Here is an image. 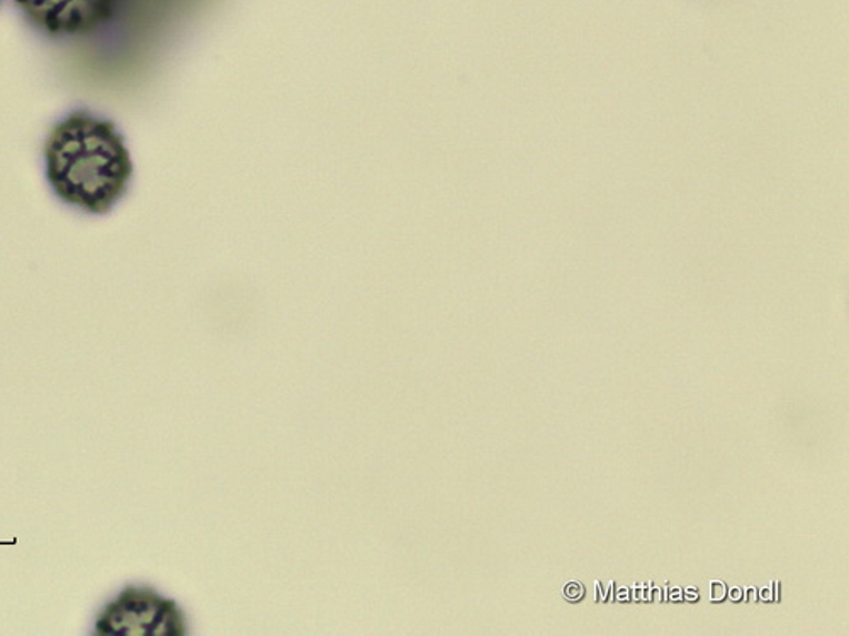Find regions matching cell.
<instances>
[{"label": "cell", "mask_w": 849, "mask_h": 636, "mask_svg": "<svg viewBox=\"0 0 849 636\" xmlns=\"http://www.w3.org/2000/svg\"><path fill=\"white\" fill-rule=\"evenodd\" d=\"M595 586H597V600H600V603H607V597H605L603 589H601V584L597 581Z\"/></svg>", "instance_id": "obj_11"}, {"label": "cell", "mask_w": 849, "mask_h": 636, "mask_svg": "<svg viewBox=\"0 0 849 636\" xmlns=\"http://www.w3.org/2000/svg\"><path fill=\"white\" fill-rule=\"evenodd\" d=\"M617 599L629 600L630 599L629 589H620L619 594H617Z\"/></svg>", "instance_id": "obj_13"}, {"label": "cell", "mask_w": 849, "mask_h": 636, "mask_svg": "<svg viewBox=\"0 0 849 636\" xmlns=\"http://www.w3.org/2000/svg\"><path fill=\"white\" fill-rule=\"evenodd\" d=\"M761 599L767 600V603L768 600H773V587H771V584L768 589L761 590Z\"/></svg>", "instance_id": "obj_10"}, {"label": "cell", "mask_w": 849, "mask_h": 636, "mask_svg": "<svg viewBox=\"0 0 849 636\" xmlns=\"http://www.w3.org/2000/svg\"><path fill=\"white\" fill-rule=\"evenodd\" d=\"M0 2H2V0H0Z\"/></svg>", "instance_id": "obj_15"}, {"label": "cell", "mask_w": 849, "mask_h": 636, "mask_svg": "<svg viewBox=\"0 0 849 636\" xmlns=\"http://www.w3.org/2000/svg\"><path fill=\"white\" fill-rule=\"evenodd\" d=\"M731 599L735 600V603H738V600L742 599L741 587H735V589L731 590Z\"/></svg>", "instance_id": "obj_12"}, {"label": "cell", "mask_w": 849, "mask_h": 636, "mask_svg": "<svg viewBox=\"0 0 849 636\" xmlns=\"http://www.w3.org/2000/svg\"><path fill=\"white\" fill-rule=\"evenodd\" d=\"M47 179L58 199L89 214H108L133 179L130 150L109 119L76 111L44 141Z\"/></svg>", "instance_id": "obj_1"}, {"label": "cell", "mask_w": 849, "mask_h": 636, "mask_svg": "<svg viewBox=\"0 0 849 636\" xmlns=\"http://www.w3.org/2000/svg\"><path fill=\"white\" fill-rule=\"evenodd\" d=\"M778 586H780V583H771V587H773V599L780 600V590H778Z\"/></svg>", "instance_id": "obj_14"}, {"label": "cell", "mask_w": 849, "mask_h": 636, "mask_svg": "<svg viewBox=\"0 0 849 636\" xmlns=\"http://www.w3.org/2000/svg\"><path fill=\"white\" fill-rule=\"evenodd\" d=\"M565 596L566 599L572 600V603L580 600L585 596L583 584L578 583V581H571V583L566 584Z\"/></svg>", "instance_id": "obj_4"}, {"label": "cell", "mask_w": 849, "mask_h": 636, "mask_svg": "<svg viewBox=\"0 0 849 636\" xmlns=\"http://www.w3.org/2000/svg\"><path fill=\"white\" fill-rule=\"evenodd\" d=\"M726 594L727 587L722 581H712V583H710V600H712V603H719V600H722L723 597H726Z\"/></svg>", "instance_id": "obj_5"}, {"label": "cell", "mask_w": 849, "mask_h": 636, "mask_svg": "<svg viewBox=\"0 0 849 636\" xmlns=\"http://www.w3.org/2000/svg\"><path fill=\"white\" fill-rule=\"evenodd\" d=\"M666 590H668V586L662 587V589H658V587H655V589L651 590V600H655V603H661L665 597H662V593L666 594Z\"/></svg>", "instance_id": "obj_8"}, {"label": "cell", "mask_w": 849, "mask_h": 636, "mask_svg": "<svg viewBox=\"0 0 849 636\" xmlns=\"http://www.w3.org/2000/svg\"><path fill=\"white\" fill-rule=\"evenodd\" d=\"M683 596V599L690 600V603H697V600H699V590L693 589V587H688V589L685 590Z\"/></svg>", "instance_id": "obj_7"}, {"label": "cell", "mask_w": 849, "mask_h": 636, "mask_svg": "<svg viewBox=\"0 0 849 636\" xmlns=\"http://www.w3.org/2000/svg\"><path fill=\"white\" fill-rule=\"evenodd\" d=\"M668 597L677 603V600L683 599V590H681L680 587H673V589H671L670 596Z\"/></svg>", "instance_id": "obj_9"}, {"label": "cell", "mask_w": 849, "mask_h": 636, "mask_svg": "<svg viewBox=\"0 0 849 636\" xmlns=\"http://www.w3.org/2000/svg\"><path fill=\"white\" fill-rule=\"evenodd\" d=\"M121 0H14L34 28L50 37H86L108 24Z\"/></svg>", "instance_id": "obj_3"}, {"label": "cell", "mask_w": 849, "mask_h": 636, "mask_svg": "<svg viewBox=\"0 0 849 636\" xmlns=\"http://www.w3.org/2000/svg\"><path fill=\"white\" fill-rule=\"evenodd\" d=\"M186 619L172 599L143 586H128L96 616L98 636H180Z\"/></svg>", "instance_id": "obj_2"}, {"label": "cell", "mask_w": 849, "mask_h": 636, "mask_svg": "<svg viewBox=\"0 0 849 636\" xmlns=\"http://www.w3.org/2000/svg\"><path fill=\"white\" fill-rule=\"evenodd\" d=\"M742 597H745L746 603L755 604L758 600V589L748 587V589L742 590Z\"/></svg>", "instance_id": "obj_6"}]
</instances>
